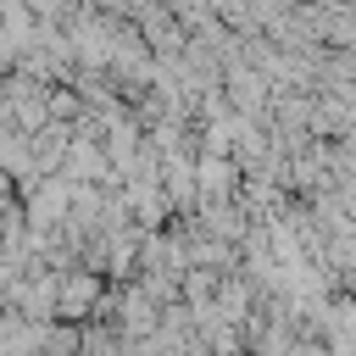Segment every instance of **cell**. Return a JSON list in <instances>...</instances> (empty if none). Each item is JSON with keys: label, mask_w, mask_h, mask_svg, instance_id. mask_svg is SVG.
I'll use <instances>...</instances> for the list:
<instances>
[{"label": "cell", "mask_w": 356, "mask_h": 356, "mask_svg": "<svg viewBox=\"0 0 356 356\" xmlns=\"http://www.w3.org/2000/svg\"><path fill=\"white\" fill-rule=\"evenodd\" d=\"M100 278L95 273H56V317H67V323H83V317H95L100 312Z\"/></svg>", "instance_id": "6da1fadb"}, {"label": "cell", "mask_w": 356, "mask_h": 356, "mask_svg": "<svg viewBox=\"0 0 356 356\" xmlns=\"http://www.w3.org/2000/svg\"><path fill=\"white\" fill-rule=\"evenodd\" d=\"M156 317H161V306H156L145 289H128V295H122V312H117V339H145V334H156Z\"/></svg>", "instance_id": "7a4b0ae2"}]
</instances>
